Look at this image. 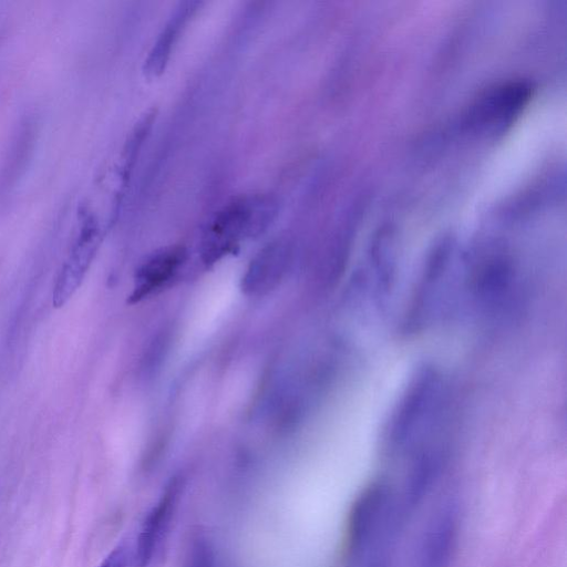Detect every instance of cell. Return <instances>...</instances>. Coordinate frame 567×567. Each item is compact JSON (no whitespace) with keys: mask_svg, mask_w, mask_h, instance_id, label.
<instances>
[{"mask_svg":"<svg viewBox=\"0 0 567 567\" xmlns=\"http://www.w3.org/2000/svg\"><path fill=\"white\" fill-rule=\"evenodd\" d=\"M276 213L275 202L265 195L245 196L225 205L208 224L202 239V255L216 261L238 243L262 231Z\"/></svg>","mask_w":567,"mask_h":567,"instance_id":"1","label":"cell"},{"mask_svg":"<svg viewBox=\"0 0 567 567\" xmlns=\"http://www.w3.org/2000/svg\"><path fill=\"white\" fill-rule=\"evenodd\" d=\"M442 394L441 377L435 369L423 368L415 374L389 422L386 439L392 449H408L434 424Z\"/></svg>","mask_w":567,"mask_h":567,"instance_id":"2","label":"cell"},{"mask_svg":"<svg viewBox=\"0 0 567 567\" xmlns=\"http://www.w3.org/2000/svg\"><path fill=\"white\" fill-rule=\"evenodd\" d=\"M392 494L384 483H373L365 487L351 506L347 525V558L355 561L394 522Z\"/></svg>","mask_w":567,"mask_h":567,"instance_id":"3","label":"cell"},{"mask_svg":"<svg viewBox=\"0 0 567 567\" xmlns=\"http://www.w3.org/2000/svg\"><path fill=\"white\" fill-rule=\"evenodd\" d=\"M182 487L179 478L172 480L144 517L133 551L135 567H150L153 564L169 532Z\"/></svg>","mask_w":567,"mask_h":567,"instance_id":"4","label":"cell"},{"mask_svg":"<svg viewBox=\"0 0 567 567\" xmlns=\"http://www.w3.org/2000/svg\"><path fill=\"white\" fill-rule=\"evenodd\" d=\"M99 241L97 223L93 217L86 216L54 284V307L64 306L78 290L96 252Z\"/></svg>","mask_w":567,"mask_h":567,"instance_id":"5","label":"cell"},{"mask_svg":"<svg viewBox=\"0 0 567 567\" xmlns=\"http://www.w3.org/2000/svg\"><path fill=\"white\" fill-rule=\"evenodd\" d=\"M530 86L525 82H508L488 90L474 106V118L483 126H502L526 104Z\"/></svg>","mask_w":567,"mask_h":567,"instance_id":"6","label":"cell"},{"mask_svg":"<svg viewBox=\"0 0 567 567\" xmlns=\"http://www.w3.org/2000/svg\"><path fill=\"white\" fill-rule=\"evenodd\" d=\"M185 259L184 248L177 246L151 256L136 272L131 299L137 301L165 286L175 277Z\"/></svg>","mask_w":567,"mask_h":567,"instance_id":"7","label":"cell"},{"mask_svg":"<svg viewBox=\"0 0 567 567\" xmlns=\"http://www.w3.org/2000/svg\"><path fill=\"white\" fill-rule=\"evenodd\" d=\"M514 278L511 262L496 257L486 260L474 270L472 286L476 297L485 306L496 307L509 293Z\"/></svg>","mask_w":567,"mask_h":567,"instance_id":"8","label":"cell"},{"mask_svg":"<svg viewBox=\"0 0 567 567\" xmlns=\"http://www.w3.org/2000/svg\"><path fill=\"white\" fill-rule=\"evenodd\" d=\"M288 265V251L280 245H271L251 260L244 278L246 292L258 295L275 288Z\"/></svg>","mask_w":567,"mask_h":567,"instance_id":"9","label":"cell"},{"mask_svg":"<svg viewBox=\"0 0 567 567\" xmlns=\"http://www.w3.org/2000/svg\"><path fill=\"white\" fill-rule=\"evenodd\" d=\"M456 537L457 525L453 514L445 513L436 518L423 542L420 567H447Z\"/></svg>","mask_w":567,"mask_h":567,"instance_id":"10","label":"cell"},{"mask_svg":"<svg viewBox=\"0 0 567 567\" xmlns=\"http://www.w3.org/2000/svg\"><path fill=\"white\" fill-rule=\"evenodd\" d=\"M196 4L198 3H181L167 21L145 60L144 73L147 78H155L163 72L169 59L172 48L176 42L187 19L195 11Z\"/></svg>","mask_w":567,"mask_h":567,"instance_id":"11","label":"cell"},{"mask_svg":"<svg viewBox=\"0 0 567 567\" xmlns=\"http://www.w3.org/2000/svg\"><path fill=\"white\" fill-rule=\"evenodd\" d=\"M214 556L209 544L202 538L195 540L188 550L184 567H213Z\"/></svg>","mask_w":567,"mask_h":567,"instance_id":"12","label":"cell"},{"mask_svg":"<svg viewBox=\"0 0 567 567\" xmlns=\"http://www.w3.org/2000/svg\"><path fill=\"white\" fill-rule=\"evenodd\" d=\"M130 555L125 545H120L110 553L99 567H128Z\"/></svg>","mask_w":567,"mask_h":567,"instance_id":"13","label":"cell"}]
</instances>
